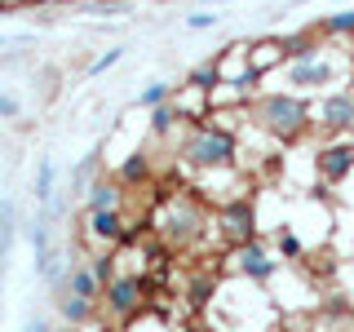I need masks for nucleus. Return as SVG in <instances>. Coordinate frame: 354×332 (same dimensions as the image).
Here are the masks:
<instances>
[{"instance_id": "26", "label": "nucleus", "mask_w": 354, "mask_h": 332, "mask_svg": "<svg viewBox=\"0 0 354 332\" xmlns=\"http://www.w3.org/2000/svg\"><path fill=\"white\" fill-rule=\"evenodd\" d=\"M221 14H186V31H213Z\"/></svg>"}, {"instance_id": "17", "label": "nucleus", "mask_w": 354, "mask_h": 332, "mask_svg": "<svg viewBox=\"0 0 354 332\" xmlns=\"http://www.w3.org/2000/svg\"><path fill=\"white\" fill-rule=\"evenodd\" d=\"M217 84H226V75H221L217 58H204V62L186 66V75H182V89H195V93H213Z\"/></svg>"}, {"instance_id": "27", "label": "nucleus", "mask_w": 354, "mask_h": 332, "mask_svg": "<svg viewBox=\"0 0 354 332\" xmlns=\"http://www.w3.org/2000/svg\"><path fill=\"white\" fill-rule=\"evenodd\" d=\"M18 111H22V107H18V98H9V93H0V120H14V116H18Z\"/></svg>"}, {"instance_id": "11", "label": "nucleus", "mask_w": 354, "mask_h": 332, "mask_svg": "<svg viewBox=\"0 0 354 332\" xmlns=\"http://www.w3.org/2000/svg\"><path fill=\"white\" fill-rule=\"evenodd\" d=\"M151 173H155V164H151V147H138V151H129L124 160L115 164V182L124 186V191H138V186H147L151 182Z\"/></svg>"}, {"instance_id": "18", "label": "nucleus", "mask_w": 354, "mask_h": 332, "mask_svg": "<svg viewBox=\"0 0 354 332\" xmlns=\"http://www.w3.org/2000/svg\"><path fill=\"white\" fill-rule=\"evenodd\" d=\"M315 31L324 40H332V44H354V9H337V14H324L315 22Z\"/></svg>"}, {"instance_id": "20", "label": "nucleus", "mask_w": 354, "mask_h": 332, "mask_svg": "<svg viewBox=\"0 0 354 332\" xmlns=\"http://www.w3.org/2000/svg\"><path fill=\"white\" fill-rule=\"evenodd\" d=\"M53 302H58V315H62L66 328H84L88 319L97 315V306L93 302H80V297H53Z\"/></svg>"}, {"instance_id": "14", "label": "nucleus", "mask_w": 354, "mask_h": 332, "mask_svg": "<svg viewBox=\"0 0 354 332\" xmlns=\"http://www.w3.org/2000/svg\"><path fill=\"white\" fill-rule=\"evenodd\" d=\"M283 36H261V40H252L248 44V66L252 71H261V75H270V71H283Z\"/></svg>"}, {"instance_id": "28", "label": "nucleus", "mask_w": 354, "mask_h": 332, "mask_svg": "<svg viewBox=\"0 0 354 332\" xmlns=\"http://www.w3.org/2000/svg\"><path fill=\"white\" fill-rule=\"evenodd\" d=\"M173 332H217L213 324H199V319H186L182 328H173Z\"/></svg>"}, {"instance_id": "10", "label": "nucleus", "mask_w": 354, "mask_h": 332, "mask_svg": "<svg viewBox=\"0 0 354 332\" xmlns=\"http://www.w3.org/2000/svg\"><path fill=\"white\" fill-rule=\"evenodd\" d=\"M84 230L102 243V248H124V243H129L124 208H111V213H84Z\"/></svg>"}, {"instance_id": "4", "label": "nucleus", "mask_w": 354, "mask_h": 332, "mask_svg": "<svg viewBox=\"0 0 354 332\" xmlns=\"http://www.w3.org/2000/svg\"><path fill=\"white\" fill-rule=\"evenodd\" d=\"M346 75H354V62L341 58L337 44H332L328 53H319V58H306V62H283V84L292 89V93H328V89H341L350 84Z\"/></svg>"}, {"instance_id": "9", "label": "nucleus", "mask_w": 354, "mask_h": 332, "mask_svg": "<svg viewBox=\"0 0 354 332\" xmlns=\"http://www.w3.org/2000/svg\"><path fill=\"white\" fill-rule=\"evenodd\" d=\"M315 173L324 186H341L354 173V138H324L315 151Z\"/></svg>"}, {"instance_id": "15", "label": "nucleus", "mask_w": 354, "mask_h": 332, "mask_svg": "<svg viewBox=\"0 0 354 332\" xmlns=\"http://www.w3.org/2000/svg\"><path fill=\"white\" fill-rule=\"evenodd\" d=\"M332 40H324L315 27L306 31H292V36H283V58L288 62H306V58H319V53H328Z\"/></svg>"}, {"instance_id": "8", "label": "nucleus", "mask_w": 354, "mask_h": 332, "mask_svg": "<svg viewBox=\"0 0 354 332\" xmlns=\"http://www.w3.org/2000/svg\"><path fill=\"white\" fill-rule=\"evenodd\" d=\"M230 270L239 275V279H248V284H274L279 279V270H283V261L274 257V248L266 239H252V243H239L235 252H230Z\"/></svg>"}, {"instance_id": "19", "label": "nucleus", "mask_w": 354, "mask_h": 332, "mask_svg": "<svg viewBox=\"0 0 354 332\" xmlns=\"http://www.w3.org/2000/svg\"><path fill=\"white\" fill-rule=\"evenodd\" d=\"M182 302H186V310H204L208 302L217 297V275H208V270H195L191 279H186V288H182Z\"/></svg>"}, {"instance_id": "6", "label": "nucleus", "mask_w": 354, "mask_h": 332, "mask_svg": "<svg viewBox=\"0 0 354 332\" xmlns=\"http://www.w3.org/2000/svg\"><path fill=\"white\" fill-rule=\"evenodd\" d=\"M106 310L111 319H115L120 328L129 324V319H138L142 310H147V275H133V270H120L115 279H111L102 288V302H97Z\"/></svg>"}, {"instance_id": "7", "label": "nucleus", "mask_w": 354, "mask_h": 332, "mask_svg": "<svg viewBox=\"0 0 354 332\" xmlns=\"http://www.w3.org/2000/svg\"><path fill=\"white\" fill-rule=\"evenodd\" d=\"M315 129L324 138H354V80L328 89L315 102Z\"/></svg>"}, {"instance_id": "5", "label": "nucleus", "mask_w": 354, "mask_h": 332, "mask_svg": "<svg viewBox=\"0 0 354 332\" xmlns=\"http://www.w3.org/2000/svg\"><path fill=\"white\" fill-rule=\"evenodd\" d=\"M208 235L217 239V248L235 252L239 243L261 239V217H257V199L252 195H235V199H221L213 204V226Z\"/></svg>"}, {"instance_id": "1", "label": "nucleus", "mask_w": 354, "mask_h": 332, "mask_svg": "<svg viewBox=\"0 0 354 332\" xmlns=\"http://www.w3.org/2000/svg\"><path fill=\"white\" fill-rule=\"evenodd\" d=\"M235 120H248V111H221V116H208L204 124L182 129L177 138V164L191 173H235L239 164V124Z\"/></svg>"}, {"instance_id": "16", "label": "nucleus", "mask_w": 354, "mask_h": 332, "mask_svg": "<svg viewBox=\"0 0 354 332\" xmlns=\"http://www.w3.org/2000/svg\"><path fill=\"white\" fill-rule=\"evenodd\" d=\"M177 133H182V116H177L173 102L147 111V142H169V138H177Z\"/></svg>"}, {"instance_id": "25", "label": "nucleus", "mask_w": 354, "mask_h": 332, "mask_svg": "<svg viewBox=\"0 0 354 332\" xmlns=\"http://www.w3.org/2000/svg\"><path fill=\"white\" fill-rule=\"evenodd\" d=\"M120 58H124V44H115V49H106L102 58H93V62H88V75H102L106 66H115Z\"/></svg>"}, {"instance_id": "24", "label": "nucleus", "mask_w": 354, "mask_h": 332, "mask_svg": "<svg viewBox=\"0 0 354 332\" xmlns=\"http://www.w3.org/2000/svg\"><path fill=\"white\" fill-rule=\"evenodd\" d=\"M53 177H58V169H53V160L44 155L40 169H36V199H40V204H49V199H53Z\"/></svg>"}, {"instance_id": "23", "label": "nucleus", "mask_w": 354, "mask_h": 332, "mask_svg": "<svg viewBox=\"0 0 354 332\" xmlns=\"http://www.w3.org/2000/svg\"><path fill=\"white\" fill-rule=\"evenodd\" d=\"M164 102H173V84H169V80H151V84L138 93V107H142V111H155V107H164Z\"/></svg>"}, {"instance_id": "22", "label": "nucleus", "mask_w": 354, "mask_h": 332, "mask_svg": "<svg viewBox=\"0 0 354 332\" xmlns=\"http://www.w3.org/2000/svg\"><path fill=\"white\" fill-rule=\"evenodd\" d=\"M120 248H102V252H93V257H88V270H93V279L97 284H111V279H115V275H120Z\"/></svg>"}, {"instance_id": "2", "label": "nucleus", "mask_w": 354, "mask_h": 332, "mask_svg": "<svg viewBox=\"0 0 354 332\" xmlns=\"http://www.w3.org/2000/svg\"><path fill=\"white\" fill-rule=\"evenodd\" d=\"M248 124H257L279 147H297L315 129V102L306 93H292V89H261L248 102Z\"/></svg>"}, {"instance_id": "3", "label": "nucleus", "mask_w": 354, "mask_h": 332, "mask_svg": "<svg viewBox=\"0 0 354 332\" xmlns=\"http://www.w3.org/2000/svg\"><path fill=\"white\" fill-rule=\"evenodd\" d=\"M208 226H213V208H204L195 195H173L169 204L155 213V230H160V239L169 243V248H195L199 239L208 235Z\"/></svg>"}, {"instance_id": "21", "label": "nucleus", "mask_w": 354, "mask_h": 332, "mask_svg": "<svg viewBox=\"0 0 354 332\" xmlns=\"http://www.w3.org/2000/svg\"><path fill=\"white\" fill-rule=\"evenodd\" d=\"M274 257L279 261H301L306 257V243L292 226H274Z\"/></svg>"}, {"instance_id": "13", "label": "nucleus", "mask_w": 354, "mask_h": 332, "mask_svg": "<svg viewBox=\"0 0 354 332\" xmlns=\"http://www.w3.org/2000/svg\"><path fill=\"white\" fill-rule=\"evenodd\" d=\"M53 297H80V302H102V284L93 279V270H88V261H71L66 266V284H62V293H53Z\"/></svg>"}, {"instance_id": "12", "label": "nucleus", "mask_w": 354, "mask_h": 332, "mask_svg": "<svg viewBox=\"0 0 354 332\" xmlns=\"http://www.w3.org/2000/svg\"><path fill=\"white\" fill-rule=\"evenodd\" d=\"M111 208H124V186L115 177H93L84 186V213H111Z\"/></svg>"}, {"instance_id": "29", "label": "nucleus", "mask_w": 354, "mask_h": 332, "mask_svg": "<svg viewBox=\"0 0 354 332\" xmlns=\"http://www.w3.org/2000/svg\"><path fill=\"white\" fill-rule=\"evenodd\" d=\"M27 332H49V324H44L40 315H31V319H27Z\"/></svg>"}]
</instances>
